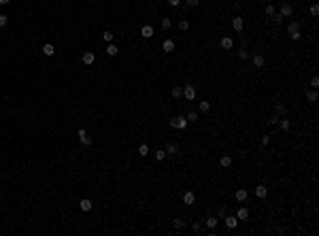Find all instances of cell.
<instances>
[{"instance_id":"6da1fadb","label":"cell","mask_w":319,"mask_h":236,"mask_svg":"<svg viewBox=\"0 0 319 236\" xmlns=\"http://www.w3.org/2000/svg\"><path fill=\"white\" fill-rule=\"evenodd\" d=\"M287 34H289V38H294V41H298L300 38V24L298 21H289V26H287Z\"/></svg>"},{"instance_id":"7a4b0ae2","label":"cell","mask_w":319,"mask_h":236,"mask_svg":"<svg viewBox=\"0 0 319 236\" xmlns=\"http://www.w3.org/2000/svg\"><path fill=\"white\" fill-rule=\"evenodd\" d=\"M187 123L189 121H187L185 117H175V119H170V126H172V128H179V130H185Z\"/></svg>"},{"instance_id":"3957f363","label":"cell","mask_w":319,"mask_h":236,"mask_svg":"<svg viewBox=\"0 0 319 236\" xmlns=\"http://www.w3.org/2000/svg\"><path fill=\"white\" fill-rule=\"evenodd\" d=\"M77 136H79V143H81V145H85V147L94 143V138H92V136H89L85 130H79V132H77Z\"/></svg>"},{"instance_id":"277c9868","label":"cell","mask_w":319,"mask_h":236,"mask_svg":"<svg viewBox=\"0 0 319 236\" xmlns=\"http://www.w3.org/2000/svg\"><path fill=\"white\" fill-rule=\"evenodd\" d=\"M223 221H226V226L230 228V230H234V228L238 226V217H234V215H226Z\"/></svg>"},{"instance_id":"5b68a950","label":"cell","mask_w":319,"mask_h":236,"mask_svg":"<svg viewBox=\"0 0 319 236\" xmlns=\"http://www.w3.org/2000/svg\"><path fill=\"white\" fill-rule=\"evenodd\" d=\"M183 96H185L187 100H194L196 98V87L194 85H185V87H183Z\"/></svg>"},{"instance_id":"8992f818","label":"cell","mask_w":319,"mask_h":236,"mask_svg":"<svg viewBox=\"0 0 319 236\" xmlns=\"http://www.w3.org/2000/svg\"><path fill=\"white\" fill-rule=\"evenodd\" d=\"M81 60H83V64H87V66H89V64H94V60H96V55H94L92 51H85L83 55H81Z\"/></svg>"},{"instance_id":"52a82bcc","label":"cell","mask_w":319,"mask_h":236,"mask_svg":"<svg viewBox=\"0 0 319 236\" xmlns=\"http://www.w3.org/2000/svg\"><path fill=\"white\" fill-rule=\"evenodd\" d=\"M232 28H234L236 32H240V30L245 28V21H243V17H234V19H232Z\"/></svg>"},{"instance_id":"ba28073f","label":"cell","mask_w":319,"mask_h":236,"mask_svg":"<svg viewBox=\"0 0 319 236\" xmlns=\"http://www.w3.org/2000/svg\"><path fill=\"white\" fill-rule=\"evenodd\" d=\"M164 151H166V155H168V153H170V155H175V153H179V145H177V143H168Z\"/></svg>"},{"instance_id":"9c48e42d","label":"cell","mask_w":319,"mask_h":236,"mask_svg":"<svg viewBox=\"0 0 319 236\" xmlns=\"http://www.w3.org/2000/svg\"><path fill=\"white\" fill-rule=\"evenodd\" d=\"M251 60H253V64H255L257 68H262V66L266 64V62H264V55H260V53H253V58H251Z\"/></svg>"},{"instance_id":"30bf717a","label":"cell","mask_w":319,"mask_h":236,"mask_svg":"<svg viewBox=\"0 0 319 236\" xmlns=\"http://www.w3.org/2000/svg\"><path fill=\"white\" fill-rule=\"evenodd\" d=\"M141 36H143V38H151V36H153V28H151V26H143L141 28Z\"/></svg>"},{"instance_id":"8fae6325","label":"cell","mask_w":319,"mask_h":236,"mask_svg":"<svg viewBox=\"0 0 319 236\" xmlns=\"http://www.w3.org/2000/svg\"><path fill=\"white\" fill-rule=\"evenodd\" d=\"M292 13H294V9L289 7V4H287V2H285L283 7H281V13H279V15H281V17H289Z\"/></svg>"},{"instance_id":"7c38bea8","label":"cell","mask_w":319,"mask_h":236,"mask_svg":"<svg viewBox=\"0 0 319 236\" xmlns=\"http://www.w3.org/2000/svg\"><path fill=\"white\" fill-rule=\"evenodd\" d=\"M255 196H257V198H266V196H268L266 185H257V187H255Z\"/></svg>"},{"instance_id":"4fadbf2b","label":"cell","mask_w":319,"mask_h":236,"mask_svg":"<svg viewBox=\"0 0 319 236\" xmlns=\"http://www.w3.org/2000/svg\"><path fill=\"white\" fill-rule=\"evenodd\" d=\"M79 206H81V211H85V213H87V211H92V206H94V204H92V200L83 198V200L79 202Z\"/></svg>"},{"instance_id":"5bb4252c","label":"cell","mask_w":319,"mask_h":236,"mask_svg":"<svg viewBox=\"0 0 319 236\" xmlns=\"http://www.w3.org/2000/svg\"><path fill=\"white\" fill-rule=\"evenodd\" d=\"M183 202H185V204H194V202H196L194 192H185V194H183Z\"/></svg>"},{"instance_id":"9a60e30c","label":"cell","mask_w":319,"mask_h":236,"mask_svg":"<svg viewBox=\"0 0 319 236\" xmlns=\"http://www.w3.org/2000/svg\"><path fill=\"white\" fill-rule=\"evenodd\" d=\"M117 53H119V49H117V45L109 43V47H106V55H111V58H115Z\"/></svg>"},{"instance_id":"2e32d148","label":"cell","mask_w":319,"mask_h":236,"mask_svg":"<svg viewBox=\"0 0 319 236\" xmlns=\"http://www.w3.org/2000/svg\"><path fill=\"white\" fill-rule=\"evenodd\" d=\"M234 196H236V200H238V202H245V200H247V189H243V187H240V189H236V194H234Z\"/></svg>"},{"instance_id":"e0dca14e","label":"cell","mask_w":319,"mask_h":236,"mask_svg":"<svg viewBox=\"0 0 319 236\" xmlns=\"http://www.w3.org/2000/svg\"><path fill=\"white\" fill-rule=\"evenodd\" d=\"M221 47H223V49H232V47H234V41H232L230 36H223V38H221Z\"/></svg>"},{"instance_id":"ac0fdd59","label":"cell","mask_w":319,"mask_h":236,"mask_svg":"<svg viewBox=\"0 0 319 236\" xmlns=\"http://www.w3.org/2000/svg\"><path fill=\"white\" fill-rule=\"evenodd\" d=\"M43 53H45V55H49V58H51L53 53H55V47H53L51 43H47V45H43Z\"/></svg>"},{"instance_id":"d6986e66","label":"cell","mask_w":319,"mask_h":236,"mask_svg":"<svg viewBox=\"0 0 319 236\" xmlns=\"http://www.w3.org/2000/svg\"><path fill=\"white\" fill-rule=\"evenodd\" d=\"M162 47H164V51H166V53L175 51V43H172L170 38H166V41H164V45H162Z\"/></svg>"},{"instance_id":"ffe728a7","label":"cell","mask_w":319,"mask_h":236,"mask_svg":"<svg viewBox=\"0 0 319 236\" xmlns=\"http://www.w3.org/2000/svg\"><path fill=\"white\" fill-rule=\"evenodd\" d=\"M219 164H221L223 168H230V166H232V157H230V155H221Z\"/></svg>"},{"instance_id":"44dd1931","label":"cell","mask_w":319,"mask_h":236,"mask_svg":"<svg viewBox=\"0 0 319 236\" xmlns=\"http://www.w3.org/2000/svg\"><path fill=\"white\" fill-rule=\"evenodd\" d=\"M236 217H238L240 221H245V219L249 217V209H245V206H243V209H238V215H236Z\"/></svg>"},{"instance_id":"7402d4cb","label":"cell","mask_w":319,"mask_h":236,"mask_svg":"<svg viewBox=\"0 0 319 236\" xmlns=\"http://www.w3.org/2000/svg\"><path fill=\"white\" fill-rule=\"evenodd\" d=\"M138 155H143V157L149 155V145H145V143H143V145H138Z\"/></svg>"},{"instance_id":"603a6c76","label":"cell","mask_w":319,"mask_h":236,"mask_svg":"<svg viewBox=\"0 0 319 236\" xmlns=\"http://www.w3.org/2000/svg\"><path fill=\"white\" fill-rule=\"evenodd\" d=\"M279 126H281V130L287 132L289 128H292V121H289V119H279Z\"/></svg>"},{"instance_id":"cb8c5ba5","label":"cell","mask_w":319,"mask_h":236,"mask_svg":"<svg viewBox=\"0 0 319 236\" xmlns=\"http://www.w3.org/2000/svg\"><path fill=\"white\" fill-rule=\"evenodd\" d=\"M209 109H211V102H204V100H202V102L198 104V111H200V113H206Z\"/></svg>"},{"instance_id":"d4e9b609","label":"cell","mask_w":319,"mask_h":236,"mask_svg":"<svg viewBox=\"0 0 319 236\" xmlns=\"http://www.w3.org/2000/svg\"><path fill=\"white\" fill-rule=\"evenodd\" d=\"M217 221H219L217 217H209V219H206V228H209V230H213V228L217 226Z\"/></svg>"},{"instance_id":"484cf974","label":"cell","mask_w":319,"mask_h":236,"mask_svg":"<svg viewBox=\"0 0 319 236\" xmlns=\"http://www.w3.org/2000/svg\"><path fill=\"white\" fill-rule=\"evenodd\" d=\"M185 119H187V121H189V123H192V121H198V113H196V111H189V113H187V117H185Z\"/></svg>"},{"instance_id":"4316f807","label":"cell","mask_w":319,"mask_h":236,"mask_svg":"<svg viewBox=\"0 0 319 236\" xmlns=\"http://www.w3.org/2000/svg\"><path fill=\"white\" fill-rule=\"evenodd\" d=\"M179 96H183V87L175 85V87H172V98H179Z\"/></svg>"},{"instance_id":"83f0119b","label":"cell","mask_w":319,"mask_h":236,"mask_svg":"<svg viewBox=\"0 0 319 236\" xmlns=\"http://www.w3.org/2000/svg\"><path fill=\"white\" fill-rule=\"evenodd\" d=\"M306 98H309L311 102H315V100H317V89H311V92H306Z\"/></svg>"},{"instance_id":"f1b7e54d","label":"cell","mask_w":319,"mask_h":236,"mask_svg":"<svg viewBox=\"0 0 319 236\" xmlns=\"http://www.w3.org/2000/svg\"><path fill=\"white\" fill-rule=\"evenodd\" d=\"M102 38H104L106 43H113V38H115V34H113V32H104V34H102Z\"/></svg>"},{"instance_id":"f546056e","label":"cell","mask_w":319,"mask_h":236,"mask_svg":"<svg viewBox=\"0 0 319 236\" xmlns=\"http://www.w3.org/2000/svg\"><path fill=\"white\" fill-rule=\"evenodd\" d=\"M164 157H166V151H164V149H160V151H155V160H158V162H162Z\"/></svg>"},{"instance_id":"4dcf8cb0","label":"cell","mask_w":319,"mask_h":236,"mask_svg":"<svg viewBox=\"0 0 319 236\" xmlns=\"http://www.w3.org/2000/svg\"><path fill=\"white\" fill-rule=\"evenodd\" d=\"M172 223H175V228H179V230H181V228H185V226H187V223H185V221H183V219H175Z\"/></svg>"},{"instance_id":"1f68e13d","label":"cell","mask_w":319,"mask_h":236,"mask_svg":"<svg viewBox=\"0 0 319 236\" xmlns=\"http://www.w3.org/2000/svg\"><path fill=\"white\" fill-rule=\"evenodd\" d=\"M275 13H277V11H275V7H272V4H266V15H270V17H272Z\"/></svg>"},{"instance_id":"d6a6232c","label":"cell","mask_w":319,"mask_h":236,"mask_svg":"<svg viewBox=\"0 0 319 236\" xmlns=\"http://www.w3.org/2000/svg\"><path fill=\"white\" fill-rule=\"evenodd\" d=\"M179 28H181V30H187V28H189V21H187V19H181V21H179Z\"/></svg>"},{"instance_id":"836d02e7","label":"cell","mask_w":319,"mask_h":236,"mask_svg":"<svg viewBox=\"0 0 319 236\" xmlns=\"http://www.w3.org/2000/svg\"><path fill=\"white\" fill-rule=\"evenodd\" d=\"M311 15H313V17H317V15H319V7H317V4L311 7Z\"/></svg>"},{"instance_id":"e575fe53","label":"cell","mask_w":319,"mask_h":236,"mask_svg":"<svg viewBox=\"0 0 319 236\" xmlns=\"http://www.w3.org/2000/svg\"><path fill=\"white\" fill-rule=\"evenodd\" d=\"M311 87H313V89H317V87H319V79H317V77L311 79Z\"/></svg>"},{"instance_id":"d590c367","label":"cell","mask_w":319,"mask_h":236,"mask_svg":"<svg viewBox=\"0 0 319 236\" xmlns=\"http://www.w3.org/2000/svg\"><path fill=\"white\" fill-rule=\"evenodd\" d=\"M238 58H240V60H247V58H249L247 49H240V51H238Z\"/></svg>"},{"instance_id":"8d00e7d4","label":"cell","mask_w":319,"mask_h":236,"mask_svg":"<svg viewBox=\"0 0 319 236\" xmlns=\"http://www.w3.org/2000/svg\"><path fill=\"white\" fill-rule=\"evenodd\" d=\"M162 28H164V30H168V28H170V19H168V17L162 19Z\"/></svg>"},{"instance_id":"74e56055","label":"cell","mask_w":319,"mask_h":236,"mask_svg":"<svg viewBox=\"0 0 319 236\" xmlns=\"http://www.w3.org/2000/svg\"><path fill=\"white\" fill-rule=\"evenodd\" d=\"M7 21H9V17H7V15H0V28L7 26Z\"/></svg>"},{"instance_id":"f35d334b","label":"cell","mask_w":319,"mask_h":236,"mask_svg":"<svg viewBox=\"0 0 319 236\" xmlns=\"http://www.w3.org/2000/svg\"><path fill=\"white\" fill-rule=\"evenodd\" d=\"M272 21H275V24H281V21H283V17H281L279 13H275V15H272Z\"/></svg>"},{"instance_id":"ab89813d","label":"cell","mask_w":319,"mask_h":236,"mask_svg":"<svg viewBox=\"0 0 319 236\" xmlns=\"http://www.w3.org/2000/svg\"><path fill=\"white\" fill-rule=\"evenodd\" d=\"M277 115H285V106H283V104L277 106Z\"/></svg>"},{"instance_id":"60d3db41","label":"cell","mask_w":319,"mask_h":236,"mask_svg":"<svg viewBox=\"0 0 319 236\" xmlns=\"http://www.w3.org/2000/svg\"><path fill=\"white\" fill-rule=\"evenodd\" d=\"M192 230H194V232H202V226H200V223H194Z\"/></svg>"},{"instance_id":"b9f144b4","label":"cell","mask_w":319,"mask_h":236,"mask_svg":"<svg viewBox=\"0 0 319 236\" xmlns=\"http://www.w3.org/2000/svg\"><path fill=\"white\" fill-rule=\"evenodd\" d=\"M187 4H189V7H198V4H200V0H187Z\"/></svg>"},{"instance_id":"7bdbcfd3","label":"cell","mask_w":319,"mask_h":236,"mask_svg":"<svg viewBox=\"0 0 319 236\" xmlns=\"http://www.w3.org/2000/svg\"><path fill=\"white\" fill-rule=\"evenodd\" d=\"M168 4H170V7H179V4H181V0H168Z\"/></svg>"},{"instance_id":"ee69618b","label":"cell","mask_w":319,"mask_h":236,"mask_svg":"<svg viewBox=\"0 0 319 236\" xmlns=\"http://www.w3.org/2000/svg\"><path fill=\"white\" fill-rule=\"evenodd\" d=\"M270 123H272V126H275V123H279V115H272V117H270Z\"/></svg>"},{"instance_id":"f6af8a7d","label":"cell","mask_w":319,"mask_h":236,"mask_svg":"<svg viewBox=\"0 0 319 236\" xmlns=\"http://www.w3.org/2000/svg\"><path fill=\"white\" fill-rule=\"evenodd\" d=\"M262 143H264V145H268V143H270V136H268V134H264V136H262Z\"/></svg>"},{"instance_id":"bcb514c9","label":"cell","mask_w":319,"mask_h":236,"mask_svg":"<svg viewBox=\"0 0 319 236\" xmlns=\"http://www.w3.org/2000/svg\"><path fill=\"white\" fill-rule=\"evenodd\" d=\"M226 215H228V211H226V209H219V217L223 219V217H226Z\"/></svg>"},{"instance_id":"7dc6e473","label":"cell","mask_w":319,"mask_h":236,"mask_svg":"<svg viewBox=\"0 0 319 236\" xmlns=\"http://www.w3.org/2000/svg\"><path fill=\"white\" fill-rule=\"evenodd\" d=\"M11 0H0V4H9Z\"/></svg>"},{"instance_id":"c3c4849f","label":"cell","mask_w":319,"mask_h":236,"mask_svg":"<svg viewBox=\"0 0 319 236\" xmlns=\"http://www.w3.org/2000/svg\"><path fill=\"white\" fill-rule=\"evenodd\" d=\"M264 2H268V0H264Z\"/></svg>"}]
</instances>
